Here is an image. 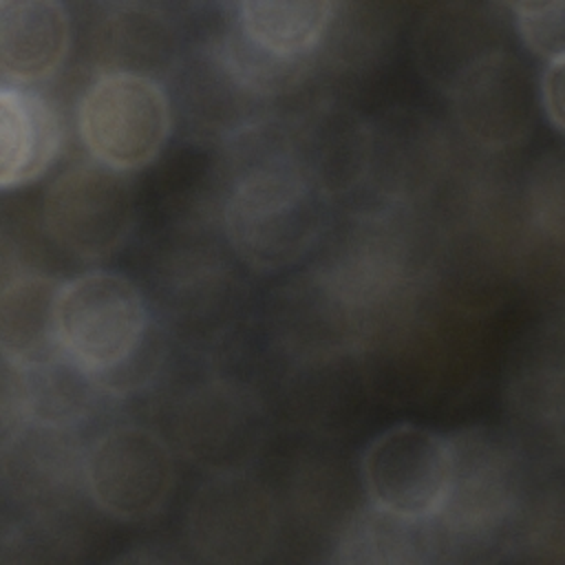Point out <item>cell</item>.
Instances as JSON below:
<instances>
[{
	"label": "cell",
	"instance_id": "7402d4cb",
	"mask_svg": "<svg viewBox=\"0 0 565 565\" xmlns=\"http://www.w3.org/2000/svg\"><path fill=\"white\" fill-rule=\"evenodd\" d=\"M565 71L563 60L547 62L536 79V104L541 106L547 124L561 135L565 130V106H563Z\"/></svg>",
	"mask_w": 565,
	"mask_h": 565
},
{
	"label": "cell",
	"instance_id": "277c9868",
	"mask_svg": "<svg viewBox=\"0 0 565 565\" xmlns=\"http://www.w3.org/2000/svg\"><path fill=\"white\" fill-rule=\"evenodd\" d=\"M77 135L88 157L130 174L150 166L172 132V102L161 82L128 73L97 75L77 102Z\"/></svg>",
	"mask_w": 565,
	"mask_h": 565
},
{
	"label": "cell",
	"instance_id": "d6986e66",
	"mask_svg": "<svg viewBox=\"0 0 565 565\" xmlns=\"http://www.w3.org/2000/svg\"><path fill=\"white\" fill-rule=\"evenodd\" d=\"M62 282L18 269L4 274L0 291V351L11 364H31L55 353V302Z\"/></svg>",
	"mask_w": 565,
	"mask_h": 565
},
{
	"label": "cell",
	"instance_id": "8992f818",
	"mask_svg": "<svg viewBox=\"0 0 565 565\" xmlns=\"http://www.w3.org/2000/svg\"><path fill=\"white\" fill-rule=\"evenodd\" d=\"M170 446L150 428L119 424L99 433L84 455V492L93 505L126 523L157 516L174 488Z\"/></svg>",
	"mask_w": 565,
	"mask_h": 565
},
{
	"label": "cell",
	"instance_id": "44dd1931",
	"mask_svg": "<svg viewBox=\"0 0 565 565\" xmlns=\"http://www.w3.org/2000/svg\"><path fill=\"white\" fill-rule=\"evenodd\" d=\"M530 210L545 234L563 232V166L558 157H543L530 179Z\"/></svg>",
	"mask_w": 565,
	"mask_h": 565
},
{
	"label": "cell",
	"instance_id": "4fadbf2b",
	"mask_svg": "<svg viewBox=\"0 0 565 565\" xmlns=\"http://www.w3.org/2000/svg\"><path fill=\"white\" fill-rule=\"evenodd\" d=\"M90 57L97 75L128 73L161 82L181 64L179 33L154 4L113 2L102 7L93 24Z\"/></svg>",
	"mask_w": 565,
	"mask_h": 565
},
{
	"label": "cell",
	"instance_id": "5bb4252c",
	"mask_svg": "<svg viewBox=\"0 0 565 565\" xmlns=\"http://www.w3.org/2000/svg\"><path fill=\"white\" fill-rule=\"evenodd\" d=\"M503 18L494 4L446 2L433 7L415 33L419 71L448 93L472 64L505 49Z\"/></svg>",
	"mask_w": 565,
	"mask_h": 565
},
{
	"label": "cell",
	"instance_id": "9a60e30c",
	"mask_svg": "<svg viewBox=\"0 0 565 565\" xmlns=\"http://www.w3.org/2000/svg\"><path fill=\"white\" fill-rule=\"evenodd\" d=\"M71 15L57 0H0L2 84L26 86L53 77L68 57Z\"/></svg>",
	"mask_w": 565,
	"mask_h": 565
},
{
	"label": "cell",
	"instance_id": "3957f363",
	"mask_svg": "<svg viewBox=\"0 0 565 565\" xmlns=\"http://www.w3.org/2000/svg\"><path fill=\"white\" fill-rule=\"evenodd\" d=\"M450 477L435 523L444 550L483 547L512 516L525 494L516 446L499 430L472 426L446 437Z\"/></svg>",
	"mask_w": 565,
	"mask_h": 565
},
{
	"label": "cell",
	"instance_id": "2e32d148",
	"mask_svg": "<svg viewBox=\"0 0 565 565\" xmlns=\"http://www.w3.org/2000/svg\"><path fill=\"white\" fill-rule=\"evenodd\" d=\"M62 146L55 106L35 88L0 86V188L4 192L38 181Z\"/></svg>",
	"mask_w": 565,
	"mask_h": 565
},
{
	"label": "cell",
	"instance_id": "8fae6325",
	"mask_svg": "<svg viewBox=\"0 0 565 565\" xmlns=\"http://www.w3.org/2000/svg\"><path fill=\"white\" fill-rule=\"evenodd\" d=\"M84 455L73 428L22 422L2 433V481L31 512H53L77 486Z\"/></svg>",
	"mask_w": 565,
	"mask_h": 565
},
{
	"label": "cell",
	"instance_id": "6da1fadb",
	"mask_svg": "<svg viewBox=\"0 0 565 565\" xmlns=\"http://www.w3.org/2000/svg\"><path fill=\"white\" fill-rule=\"evenodd\" d=\"M55 340L104 391L141 384L157 353L141 289L108 269H90L62 282L55 302Z\"/></svg>",
	"mask_w": 565,
	"mask_h": 565
},
{
	"label": "cell",
	"instance_id": "ac0fdd59",
	"mask_svg": "<svg viewBox=\"0 0 565 565\" xmlns=\"http://www.w3.org/2000/svg\"><path fill=\"white\" fill-rule=\"evenodd\" d=\"M335 2L327 0H243L230 7V22L260 51L309 62L320 51Z\"/></svg>",
	"mask_w": 565,
	"mask_h": 565
},
{
	"label": "cell",
	"instance_id": "7c38bea8",
	"mask_svg": "<svg viewBox=\"0 0 565 565\" xmlns=\"http://www.w3.org/2000/svg\"><path fill=\"white\" fill-rule=\"evenodd\" d=\"M2 433L22 422L75 430L104 391L62 349L31 364L2 360Z\"/></svg>",
	"mask_w": 565,
	"mask_h": 565
},
{
	"label": "cell",
	"instance_id": "9c48e42d",
	"mask_svg": "<svg viewBox=\"0 0 565 565\" xmlns=\"http://www.w3.org/2000/svg\"><path fill=\"white\" fill-rule=\"evenodd\" d=\"M446 95L461 132L486 150L523 143L539 106L532 75L508 49L472 64Z\"/></svg>",
	"mask_w": 565,
	"mask_h": 565
},
{
	"label": "cell",
	"instance_id": "7a4b0ae2",
	"mask_svg": "<svg viewBox=\"0 0 565 565\" xmlns=\"http://www.w3.org/2000/svg\"><path fill=\"white\" fill-rule=\"evenodd\" d=\"M322 216V194L291 152L241 168L223 203L227 243L256 271L298 263L313 247Z\"/></svg>",
	"mask_w": 565,
	"mask_h": 565
},
{
	"label": "cell",
	"instance_id": "30bf717a",
	"mask_svg": "<svg viewBox=\"0 0 565 565\" xmlns=\"http://www.w3.org/2000/svg\"><path fill=\"white\" fill-rule=\"evenodd\" d=\"M263 426L254 393L225 380L192 388L174 411L179 450L214 472L241 470L260 446Z\"/></svg>",
	"mask_w": 565,
	"mask_h": 565
},
{
	"label": "cell",
	"instance_id": "ffe728a7",
	"mask_svg": "<svg viewBox=\"0 0 565 565\" xmlns=\"http://www.w3.org/2000/svg\"><path fill=\"white\" fill-rule=\"evenodd\" d=\"M505 11H510L514 29L527 51H532L545 64L565 57V2L563 0L512 2V4H505Z\"/></svg>",
	"mask_w": 565,
	"mask_h": 565
},
{
	"label": "cell",
	"instance_id": "e0dca14e",
	"mask_svg": "<svg viewBox=\"0 0 565 565\" xmlns=\"http://www.w3.org/2000/svg\"><path fill=\"white\" fill-rule=\"evenodd\" d=\"M441 550L435 519H406L369 503L342 525L333 561L344 565H417L437 561Z\"/></svg>",
	"mask_w": 565,
	"mask_h": 565
},
{
	"label": "cell",
	"instance_id": "5b68a950",
	"mask_svg": "<svg viewBox=\"0 0 565 565\" xmlns=\"http://www.w3.org/2000/svg\"><path fill=\"white\" fill-rule=\"evenodd\" d=\"M135 223L128 174L93 159L62 170L42 199L49 238L79 260H104L121 249Z\"/></svg>",
	"mask_w": 565,
	"mask_h": 565
},
{
	"label": "cell",
	"instance_id": "ba28073f",
	"mask_svg": "<svg viewBox=\"0 0 565 565\" xmlns=\"http://www.w3.org/2000/svg\"><path fill=\"white\" fill-rule=\"evenodd\" d=\"M360 475L369 503L406 519H435L450 477L448 441L417 424L388 426L364 448Z\"/></svg>",
	"mask_w": 565,
	"mask_h": 565
},
{
	"label": "cell",
	"instance_id": "52a82bcc",
	"mask_svg": "<svg viewBox=\"0 0 565 565\" xmlns=\"http://www.w3.org/2000/svg\"><path fill=\"white\" fill-rule=\"evenodd\" d=\"M185 534L192 552L205 563H258L278 534L276 503L241 470L214 472L190 499Z\"/></svg>",
	"mask_w": 565,
	"mask_h": 565
}]
</instances>
